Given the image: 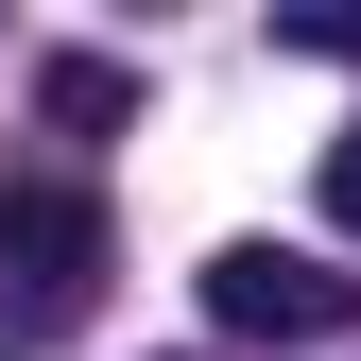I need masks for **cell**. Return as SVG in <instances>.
<instances>
[{
  "instance_id": "2",
  "label": "cell",
  "mask_w": 361,
  "mask_h": 361,
  "mask_svg": "<svg viewBox=\"0 0 361 361\" xmlns=\"http://www.w3.org/2000/svg\"><path fill=\"white\" fill-rule=\"evenodd\" d=\"M207 310L241 344H327V327H361V276H327L310 241H224L207 258Z\"/></svg>"
},
{
  "instance_id": "1",
  "label": "cell",
  "mask_w": 361,
  "mask_h": 361,
  "mask_svg": "<svg viewBox=\"0 0 361 361\" xmlns=\"http://www.w3.org/2000/svg\"><path fill=\"white\" fill-rule=\"evenodd\" d=\"M0 293H18L35 327H69V310L104 293V207H86L69 172H0Z\"/></svg>"
},
{
  "instance_id": "3",
  "label": "cell",
  "mask_w": 361,
  "mask_h": 361,
  "mask_svg": "<svg viewBox=\"0 0 361 361\" xmlns=\"http://www.w3.org/2000/svg\"><path fill=\"white\" fill-rule=\"evenodd\" d=\"M35 104H52L69 138H104V121H138V69H121V52H52V69H35Z\"/></svg>"
},
{
  "instance_id": "4",
  "label": "cell",
  "mask_w": 361,
  "mask_h": 361,
  "mask_svg": "<svg viewBox=\"0 0 361 361\" xmlns=\"http://www.w3.org/2000/svg\"><path fill=\"white\" fill-rule=\"evenodd\" d=\"M276 52H344V69H361V0H293V18H276Z\"/></svg>"
},
{
  "instance_id": "5",
  "label": "cell",
  "mask_w": 361,
  "mask_h": 361,
  "mask_svg": "<svg viewBox=\"0 0 361 361\" xmlns=\"http://www.w3.org/2000/svg\"><path fill=\"white\" fill-rule=\"evenodd\" d=\"M327 224L361 241V138H327Z\"/></svg>"
}]
</instances>
